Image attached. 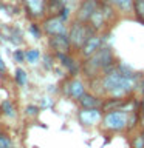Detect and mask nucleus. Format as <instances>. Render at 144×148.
Returning <instances> with one entry per match:
<instances>
[{"label":"nucleus","instance_id":"nucleus-20","mask_svg":"<svg viewBox=\"0 0 144 148\" xmlns=\"http://www.w3.org/2000/svg\"><path fill=\"white\" fill-rule=\"evenodd\" d=\"M42 26L40 25H37L36 22H33V23H30V32L33 36H34V39H39V37L42 36Z\"/></svg>","mask_w":144,"mask_h":148},{"label":"nucleus","instance_id":"nucleus-26","mask_svg":"<svg viewBox=\"0 0 144 148\" xmlns=\"http://www.w3.org/2000/svg\"><path fill=\"white\" fill-rule=\"evenodd\" d=\"M3 8H5V5H3L2 2H0V9H3Z\"/></svg>","mask_w":144,"mask_h":148},{"label":"nucleus","instance_id":"nucleus-8","mask_svg":"<svg viewBox=\"0 0 144 148\" xmlns=\"http://www.w3.org/2000/svg\"><path fill=\"white\" fill-rule=\"evenodd\" d=\"M22 3L25 5L26 14L31 18L44 17L46 11V0H22Z\"/></svg>","mask_w":144,"mask_h":148},{"label":"nucleus","instance_id":"nucleus-18","mask_svg":"<svg viewBox=\"0 0 144 148\" xmlns=\"http://www.w3.org/2000/svg\"><path fill=\"white\" fill-rule=\"evenodd\" d=\"M25 57H26L28 63H37L40 59V53H39V49H36V48H30V49L25 51Z\"/></svg>","mask_w":144,"mask_h":148},{"label":"nucleus","instance_id":"nucleus-2","mask_svg":"<svg viewBox=\"0 0 144 148\" xmlns=\"http://www.w3.org/2000/svg\"><path fill=\"white\" fill-rule=\"evenodd\" d=\"M113 56L109 48H101L98 53H95L90 57H87V62L84 65V73L90 76H96V73H99L104 69V73L107 69H110L113 66Z\"/></svg>","mask_w":144,"mask_h":148},{"label":"nucleus","instance_id":"nucleus-21","mask_svg":"<svg viewBox=\"0 0 144 148\" xmlns=\"http://www.w3.org/2000/svg\"><path fill=\"white\" fill-rule=\"evenodd\" d=\"M12 57H14V62H16V63H23V62H26L25 51H22V49H14Z\"/></svg>","mask_w":144,"mask_h":148},{"label":"nucleus","instance_id":"nucleus-27","mask_svg":"<svg viewBox=\"0 0 144 148\" xmlns=\"http://www.w3.org/2000/svg\"><path fill=\"white\" fill-rule=\"evenodd\" d=\"M64 3H65V5H67V3H68V0H64Z\"/></svg>","mask_w":144,"mask_h":148},{"label":"nucleus","instance_id":"nucleus-19","mask_svg":"<svg viewBox=\"0 0 144 148\" xmlns=\"http://www.w3.org/2000/svg\"><path fill=\"white\" fill-rule=\"evenodd\" d=\"M0 147L3 148H14V142L11 140V137L5 133H0Z\"/></svg>","mask_w":144,"mask_h":148},{"label":"nucleus","instance_id":"nucleus-23","mask_svg":"<svg viewBox=\"0 0 144 148\" xmlns=\"http://www.w3.org/2000/svg\"><path fill=\"white\" fill-rule=\"evenodd\" d=\"M132 148H144V136L143 134H138V136L133 139Z\"/></svg>","mask_w":144,"mask_h":148},{"label":"nucleus","instance_id":"nucleus-1","mask_svg":"<svg viewBox=\"0 0 144 148\" xmlns=\"http://www.w3.org/2000/svg\"><path fill=\"white\" fill-rule=\"evenodd\" d=\"M102 88L109 92L111 97L123 99L125 94L133 91L138 85V76L132 71H129L124 65H119L115 68V65L110 69H107L104 77L101 79Z\"/></svg>","mask_w":144,"mask_h":148},{"label":"nucleus","instance_id":"nucleus-14","mask_svg":"<svg viewBox=\"0 0 144 148\" xmlns=\"http://www.w3.org/2000/svg\"><path fill=\"white\" fill-rule=\"evenodd\" d=\"M104 2L113 5L115 8H118L123 12L133 11V0H104Z\"/></svg>","mask_w":144,"mask_h":148},{"label":"nucleus","instance_id":"nucleus-17","mask_svg":"<svg viewBox=\"0 0 144 148\" xmlns=\"http://www.w3.org/2000/svg\"><path fill=\"white\" fill-rule=\"evenodd\" d=\"M133 12L138 20L144 23V0H133Z\"/></svg>","mask_w":144,"mask_h":148},{"label":"nucleus","instance_id":"nucleus-5","mask_svg":"<svg viewBox=\"0 0 144 148\" xmlns=\"http://www.w3.org/2000/svg\"><path fill=\"white\" fill-rule=\"evenodd\" d=\"M42 29L46 36H57V34H68L67 22L59 16H51L45 18L42 23Z\"/></svg>","mask_w":144,"mask_h":148},{"label":"nucleus","instance_id":"nucleus-13","mask_svg":"<svg viewBox=\"0 0 144 148\" xmlns=\"http://www.w3.org/2000/svg\"><path fill=\"white\" fill-rule=\"evenodd\" d=\"M56 57H57V59L60 60V63H62V65L68 69L70 73H73V74H76V73H78V63L74 62V59H73V57H70L68 53L56 54Z\"/></svg>","mask_w":144,"mask_h":148},{"label":"nucleus","instance_id":"nucleus-3","mask_svg":"<svg viewBox=\"0 0 144 148\" xmlns=\"http://www.w3.org/2000/svg\"><path fill=\"white\" fill-rule=\"evenodd\" d=\"M95 29L88 25L87 22H81V20H76L73 22V25L68 28V37H70V42H71L73 46H81L85 43V42L90 39V37L95 34Z\"/></svg>","mask_w":144,"mask_h":148},{"label":"nucleus","instance_id":"nucleus-4","mask_svg":"<svg viewBox=\"0 0 144 148\" xmlns=\"http://www.w3.org/2000/svg\"><path fill=\"white\" fill-rule=\"evenodd\" d=\"M104 127L109 130H115V131H119V130L125 128V125L129 123V116L125 111L123 110H113L109 111L104 116Z\"/></svg>","mask_w":144,"mask_h":148},{"label":"nucleus","instance_id":"nucleus-11","mask_svg":"<svg viewBox=\"0 0 144 148\" xmlns=\"http://www.w3.org/2000/svg\"><path fill=\"white\" fill-rule=\"evenodd\" d=\"M65 91H67V94L70 97H73V99H79L82 94H85V90H84V85L81 80H78V79H71L67 85H65Z\"/></svg>","mask_w":144,"mask_h":148},{"label":"nucleus","instance_id":"nucleus-9","mask_svg":"<svg viewBox=\"0 0 144 148\" xmlns=\"http://www.w3.org/2000/svg\"><path fill=\"white\" fill-rule=\"evenodd\" d=\"M101 46H102V36L93 34L90 39L81 46L82 56L84 57H90V56H93L95 53H98V51L101 49Z\"/></svg>","mask_w":144,"mask_h":148},{"label":"nucleus","instance_id":"nucleus-24","mask_svg":"<svg viewBox=\"0 0 144 148\" xmlns=\"http://www.w3.org/2000/svg\"><path fill=\"white\" fill-rule=\"evenodd\" d=\"M44 66H45L46 69H51V68H53V62H51V57H50V56H45V57H44Z\"/></svg>","mask_w":144,"mask_h":148},{"label":"nucleus","instance_id":"nucleus-6","mask_svg":"<svg viewBox=\"0 0 144 148\" xmlns=\"http://www.w3.org/2000/svg\"><path fill=\"white\" fill-rule=\"evenodd\" d=\"M101 0H82L76 9V20L81 22H88L91 14L98 9Z\"/></svg>","mask_w":144,"mask_h":148},{"label":"nucleus","instance_id":"nucleus-7","mask_svg":"<svg viewBox=\"0 0 144 148\" xmlns=\"http://www.w3.org/2000/svg\"><path fill=\"white\" fill-rule=\"evenodd\" d=\"M48 46L56 54H60V53H68L73 45L70 42L68 34H57V36H50Z\"/></svg>","mask_w":144,"mask_h":148},{"label":"nucleus","instance_id":"nucleus-12","mask_svg":"<svg viewBox=\"0 0 144 148\" xmlns=\"http://www.w3.org/2000/svg\"><path fill=\"white\" fill-rule=\"evenodd\" d=\"M78 102L81 103L82 108H99V106H102V102L91 94H82L78 99Z\"/></svg>","mask_w":144,"mask_h":148},{"label":"nucleus","instance_id":"nucleus-10","mask_svg":"<svg viewBox=\"0 0 144 148\" xmlns=\"http://www.w3.org/2000/svg\"><path fill=\"white\" fill-rule=\"evenodd\" d=\"M78 116L84 125H95L101 120L99 108H82Z\"/></svg>","mask_w":144,"mask_h":148},{"label":"nucleus","instance_id":"nucleus-25","mask_svg":"<svg viewBox=\"0 0 144 148\" xmlns=\"http://www.w3.org/2000/svg\"><path fill=\"white\" fill-rule=\"evenodd\" d=\"M5 71H6V65L3 63V59H2V56H0V74H3Z\"/></svg>","mask_w":144,"mask_h":148},{"label":"nucleus","instance_id":"nucleus-15","mask_svg":"<svg viewBox=\"0 0 144 148\" xmlns=\"http://www.w3.org/2000/svg\"><path fill=\"white\" fill-rule=\"evenodd\" d=\"M0 108H2L3 116H6V117H9V119L16 117V106H14V103L11 100H3L2 105H0Z\"/></svg>","mask_w":144,"mask_h":148},{"label":"nucleus","instance_id":"nucleus-22","mask_svg":"<svg viewBox=\"0 0 144 148\" xmlns=\"http://www.w3.org/2000/svg\"><path fill=\"white\" fill-rule=\"evenodd\" d=\"M25 114L28 116V117H36L37 114H39V106L36 105H28L25 108Z\"/></svg>","mask_w":144,"mask_h":148},{"label":"nucleus","instance_id":"nucleus-28","mask_svg":"<svg viewBox=\"0 0 144 148\" xmlns=\"http://www.w3.org/2000/svg\"><path fill=\"white\" fill-rule=\"evenodd\" d=\"M143 136H144V131H143Z\"/></svg>","mask_w":144,"mask_h":148},{"label":"nucleus","instance_id":"nucleus-16","mask_svg":"<svg viewBox=\"0 0 144 148\" xmlns=\"http://www.w3.org/2000/svg\"><path fill=\"white\" fill-rule=\"evenodd\" d=\"M14 80H16V83H17L19 86H25L26 83H28V74H26L25 69L17 68L16 73H14Z\"/></svg>","mask_w":144,"mask_h":148}]
</instances>
